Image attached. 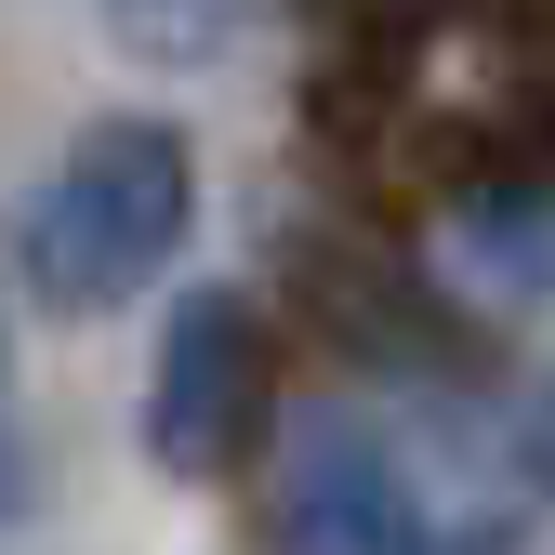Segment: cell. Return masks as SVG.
<instances>
[{
  "label": "cell",
  "instance_id": "obj_1",
  "mask_svg": "<svg viewBox=\"0 0 555 555\" xmlns=\"http://www.w3.org/2000/svg\"><path fill=\"white\" fill-rule=\"evenodd\" d=\"M185 212H198L185 132L172 119H93L80 146H66V172L40 185V212H27V292L66 305V318L132 305L185 251Z\"/></svg>",
  "mask_w": 555,
  "mask_h": 555
},
{
  "label": "cell",
  "instance_id": "obj_2",
  "mask_svg": "<svg viewBox=\"0 0 555 555\" xmlns=\"http://www.w3.org/2000/svg\"><path fill=\"white\" fill-rule=\"evenodd\" d=\"M264 397H278V358H264V318L238 292H185L172 331H159V384H146V450L159 476H238L251 437H264Z\"/></svg>",
  "mask_w": 555,
  "mask_h": 555
},
{
  "label": "cell",
  "instance_id": "obj_3",
  "mask_svg": "<svg viewBox=\"0 0 555 555\" xmlns=\"http://www.w3.org/2000/svg\"><path fill=\"white\" fill-rule=\"evenodd\" d=\"M278 555H410L424 516H410V476L397 450L358 424V410H318V424L278 450V516H264Z\"/></svg>",
  "mask_w": 555,
  "mask_h": 555
},
{
  "label": "cell",
  "instance_id": "obj_4",
  "mask_svg": "<svg viewBox=\"0 0 555 555\" xmlns=\"http://www.w3.org/2000/svg\"><path fill=\"white\" fill-rule=\"evenodd\" d=\"M238 14H251V0H106V27L146 53V66H212L238 40Z\"/></svg>",
  "mask_w": 555,
  "mask_h": 555
},
{
  "label": "cell",
  "instance_id": "obj_5",
  "mask_svg": "<svg viewBox=\"0 0 555 555\" xmlns=\"http://www.w3.org/2000/svg\"><path fill=\"white\" fill-rule=\"evenodd\" d=\"M516 476H529V490H555V371L516 397Z\"/></svg>",
  "mask_w": 555,
  "mask_h": 555
},
{
  "label": "cell",
  "instance_id": "obj_6",
  "mask_svg": "<svg viewBox=\"0 0 555 555\" xmlns=\"http://www.w3.org/2000/svg\"><path fill=\"white\" fill-rule=\"evenodd\" d=\"M410 555H516V529H503V516H476V529H437V542H410Z\"/></svg>",
  "mask_w": 555,
  "mask_h": 555
}]
</instances>
